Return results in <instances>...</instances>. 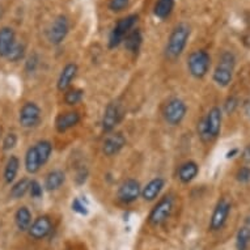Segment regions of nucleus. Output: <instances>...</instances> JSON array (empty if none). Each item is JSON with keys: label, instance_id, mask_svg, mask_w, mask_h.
Masks as SVG:
<instances>
[{"label": "nucleus", "instance_id": "f257e3e1", "mask_svg": "<svg viewBox=\"0 0 250 250\" xmlns=\"http://www.w3.org/2000/svg\"><path fill=\"white\" fill-rule=\"evenodd\" d=\"M223 114L220 107L213 106L209 109L205 118L201 119L198 123V134L205 143L212 142L219 136L220 130H222Z\"/></svg>", "mask_w": 250, "mask_h": 250}, {"label": "nucleus", "instance_id": "f03ea898", "mask_svg": "<svg viewBox=\"0 0 250 250\" xmlns=\"http://www.w3.org/2000/svg\"><path fill=\"white\" fill-rule=\"evenodd\" d=\"M190 26L188 24H178L173 29L172 33L169 36L167 46H165V57L174 61L184 53L185 47L188 45V41L190 38Z\"/></svg>", "mask_w": 250, "mask_h": 250}, {"label": "nucleus", "instance_id": "7ed1b4c3", "mask_svg": "<svg viewBox=\"0 0 250 250\" xmlns=\"http://www.w3.org/2000/svg\"><path fill=\"white\" fill-rule=\"evenodd\" d=\"M234 67H236V57L232 51H224L219 57L216 68L213 71L212 79L217 85L226 88L230 84L233 78Z\"/></svg>", "mask_w": 250, "mask_h": 250}, {"label": "nucleus", "instance_id": "20e7f679", "mask_svg": "<svg viewBox=\"0 0 250 250\" xmlns=\"http://www.w3.org/2000/svg\"><path fill=\"white\" fill-rule=\"evenodd\" d=\"M138 15H128V16L119 19L114 28L111 29L110 34H109V47L114 49L121 43H123V40L131 32L134 26L138 22Z\"/></svg>", "mask_w": 250, "mask_h": 250}, {"label": "nucleus", "instance_id": "39448f33", "mask_svg": "<svg viewBox=\"0 0 250 250\" xmlns=\"http://www.w3.org/2000/svg\"><path fill=\"white\" fill-rule=\"evenodd\" d=\"M211 66V57L206 50H197L189 55L188 59V68L194 78H205Z\"/></svg>", "mask_w": 250, "mask_h": 250}, {"label": "nucleus", "instance_id": "423d86ee", "mask_svg": "<svg viewBox=\"0 0 250 250\" xmlns=\"http://www.w3.org/2000/svg\"><path fill=\"white\" fill-rule=\"evenodd\" d=\"M173 211V198L172 197H164L163 199L157 202V205L152 208L148 222L153 227H159L164 224L170 216Z\"/></svg>", "mask_w": 250, "mask_h": 250}, {"label": "nucleus", "instance_id": "0eeeda50", "mask_svg": "<svg viewBox=\"0 0 250 250\" xmlns=\"http://www.w3.org/2000/svg\"><path fill=\"white\" fill-rule=\"evenodd\" d=\"M68 32H70L68 19L64 15H59L50 25L49 30H47V40L53 45H61L62 42L66 40Z\"/></svg>", "mask_w": 250, "mask_h": 250}, {"label": "nucleus", "instance_id": "6e6552de", "mask_svg": "<svg viewBox=\"0 0 250 250\" xmlns=\"http://www.w3.org/2000/svg\"><path fill=\"white\" fill-rule=\"evenodd\" d=\"M188 111L186 104L180 99H173L170 100L164 109V118L165 121L172 125V126H177L182 122V119L185 118Z\"/></svg>", "mask_w": 250, "mask_h": 250}, {"label": "nucleus", "instance_id": "1a4fd4ad", "mask_svg": "<svg viewBox=\"0 0 250 250\" xmlns=\"http://www.w3.org/2000/svg\"><path fill=\"white\" fill-rule=\"evenodd\" d=\"M125 115V110H123L122 104L110 103L105 109L103 118V130L106 132H111L115 128V126L118 125L123 119Z\"/></svg>", "mask_w": 250, "mask_h": 250}, {"label": "nucleus", "instance_id": "9d476101", "mask_svg": "<svg viewBox=\"0 0 250 250\" xmlns=\"http://www.w3.org/2000/svg\"><path fill=\"white\" fill-rule=\"evenodd\" d=\"M41 121V109L37 104L26 103L20 109L19 122L24 128L36 127Z\"/></svg>", "mask_w": 250, "mask_h": 250}, {"label": "nucleus", "instance_id": "9b49d317", "mask_svg": "<svg viewBox=\"0 0 250 250\" xmlns=\"http://www.w3.org/2000/svg\"><path fill=\"white\" fill-rule=\"evenodd\" d=\"M230 213V203L226 199H222V201L217 202L216 207L213 209L212 216H211V220H209V229L216 232V230H220L223 227L226 226L227 220H228V216Z\"/></svg>", "mask_w": 250, "mask_h": 250}, {"label": "nucleus", "instance_id": "f8f14e48", "mask_svg": "<svg viewBox=\"0 0 250 250\" xmlns=\"http://www.w3.org/2000/svg\"><path fill=\"white\" fill-rule=\"evenodd\" d=\"M142 194V189H140L139 182L136 180H126L118 190V199L122 203H131V202L136 201L138 197Z\"/></svg>", "mask_w": 250, "mask_h": 250}, {"label": "nucleus", "instance_id": "ddd939ff", "mask_svg": "<svg viewBox=\"0 0 250 250\" xmlns=\"http://www.w3.org/2000/svg\"><path fill=\"white\" fill-rule=\"evenodd\" d=\"M53 230V223L50 220L49 216H40L37 217L32 226L28 229L29 236L34 240H42L47 237Z\"/></svg>", "mask_w": 250, "mask_h": 250}, {"label": "nucleus", "instance_id": "4468645a", "mask_svg": "<svg viewBox=\"0 0 250 250\" xmlns=\"http://www.w3.org/2000/svg\"><path fill=\"white\" fill-rule=\"evenodd\" d=\"M125 144H126V138L123 136L122 132H111L104 142L103 152L106 156H114L125 147Z\"/></svg>", "mask_w": 250, "mask_h": 250}, {"label": "nucleus", "instance_id": "2eb2a0df", "mask_svg": "<svg viewBox=\"0 0 250 250\" xmlns=\"http://www.w3.org/2000/svg\"><path fill=\"white\" fill-rule=\"evenodd\" d=\"M15 42H16V34L12 28H9V26L0 28V57H8Z\"/></svg>", "mask_w": 250, "mask_h": 250}, {"label": "nucleus", "instance_id": "dca6fc26", "mask_svg": "<svg viewBox=\"0 0 250 250\" xmlns=\"http://www.w3.org/2000/svg\"><path fill=\"white\" fill-rule=\"evenodd\" d=\"M80 122V114L78 111H67L62 113L55 119V127L59 132H64L76 126Z\"/></svg>", "mask_w": 250, "mask_h": 250}, {"label": "nucleus", "instance_id": "f3484780", "mask_svg": "<svg viewBox=\"0 0 250 250\" xmlns=\"http://www.w3.org/2000/svg\"><path fill=\"white\" fill-rule=\"evenodd\" d=\"M78 74V66L75 63H68L63 70H62L59 79H58V89L64 92L70 88L71 83Z\"/></svg>", "mask_w": 250, "mask_h": 250}, {"label": "nucleus", "instance_id": "a211bd4d", "mask_svg": "<svg viewBox=\"0 0 250 250\" xmlns=\"http://www.w3.org/2000/svg\"><path fill=\"white\" fill-rule=\"evenodd\" d=\"M163 188H164V180L163 178H153L144 186V189L142 190V197L148 202L153 201L159 197Z\"/></svg>", "mask_w": 250, "mask_h": 250}, {"label": "nucleus", "instance_id": "6ab92c4d", "mask_svg": "<svg viewBox=\"0 0 250 250\" xmlns=\"http://www.w3.org/2000/svg\"><path fill=\"white\" fill-rule=\"evenodd\" d=\"M199 173V167L194 161H188L181 165L178 169V178L182 184H189L198 176Z\"/></svg>", "mask_w": 250, "mask_h": 250}, {"label": "nucleus", "instance_id": "aec40b11", "mask_svg": "<svg viewBox=\"0 0 250 250\" xmlns=\"http://www.w3.org/2000/svg\"><path fill=\"white\" fill-rule=\"evenodd\" d=\"M123 43L130 53H138L142 47V43H143V34L140 32V29H132L131 32L125 37Z\"/></svg>", "mask_w": 250, "mask_h": 250}, {"label": "nucleus", "instance_id": "412c9836", "mask_svg": "<svg viewBox=\"0 0 250 250\" xmlns=\"http://www.w3.org/2000/svg\"><path fill=\"white\" fill-rule=\"evenodd\" d=\"M176 0H156L153 7V15L160 20H165L172 15Z\"/></svg>", "mask_w": 250, "mask_h": 250}, {"label": "nucleus", "instance_id": "4be33fe9", "mask_svg": "<svg viewBox=\"0 0 250 250\" xmlns=\"http://www.w3.org/2000/svg\"><path fill=\"white\" fill-rule=\"evenodd\" d=\"M15 222H16L17 228L21 230V232H25L28 230L32 226V213L28 209V207H20L17 209L16 213H15Z\"/></svg>", "mask_w": 250, "mask_h": 250}, {"label": "nucleus", "instance_id": "5701e85b", "mask_svg": "<svg viewBox=\"0 0 250 250\" xmlns=\"http://www.w3.org/2000/svg\"><path fill=\"white\" fill-rule=\"evenodd\" d=\"M42 164L41 161H40V157H38L37 149L36 147H30L26 151V155H25V168L28 170L29 173H37L40 169H41Z\"/></svg>", "mask_w": 250, "mask_h": 250}, {"label": "nucleus", "instance_id": "b1692460", "mask_svg": "<svg viewBox=\"0 0 250 250\" xmlns=\"http://www.w3.org/2000/svg\"><path fill=\"white\" fill-rule=\"evenodd\" d=\"M64 180H66V176H64V173L62 172V170H53V172H50L46 176L45 180L46 190H49V191L58 190L63 185Z\"/></svg>", "mask_w": 250, "mask_h": 250}, {"label": "nucleus", "instance_id": "393cba45", "mask_svg": "<svg viewBox=\"0 0 250 250\" xmlns=\"http://www.w3.org/2000/svg\"><path fill=\"white\" fill-rule=\"evenodd\" d=\"M19 167H20V161L16 156H11L7 161L4 168V181L5 184H12L19 172Z\"/></svg>", "mask_w": 250, "mask_h": 250}, {"label": "nucleus", "instance_id": "a878e982", "mask_svg": "<svg viewBox=\"0 0 250 250\" xmlns=\"http://www.w3.org/2000/svg\"><path fill=\"white\" fill-rule=\"evenodd\" d=\"M250 245V227L240 228L236 236V249L248 250Z\"/></svg>", "mask_w": 250, "mask_h": 250}, {"label": "nucleus", "instance_id": "bb28decb", "mask_svg": "<svg viewBox=\"0 0 250 250\" xmlns=\"http://www.w3.org/2000/svg\"><path fill=\"white\" fill-rule=\"evenodd\" d=\"M36 149H37L38 157H40V161H41L42 165H45L50 159V155L53 152V146L47 140H42V142H38L36 146Z\"/></svg>", "mask_w": 250, "mask_h": 250}, {"label": "nucleus", "instance_id": "cd10ccee", "mask_svg": "<svg viewBox=\"0 0 250 250\" xmlns=\"http://www.w3.org/2000/svg\"><path fill=\"white\" fill-rule=\"evenodd\" d=\"M29 188H30V181L28 178H22L12 186L11 197L15 198V199H20V198L24 197L25 194L29 193Z\"/></svg>", "mask_w": 250, "mask_h": 250}, {"label": "nucleus", "instance_id": "c85d7f7f", "mask_svg": "<svg viewBox=\"0 0 250 250\" xmlns=\"http://www.w3.org/2000/svg\"><path fill=\"white\" fill-rule=\"evenodd\" d=\"M24 57H25V45L24 43H21V42L16 41L12 49H11V51H9L7 59H8L9 62H13V63H15V62L21 61Z\"/></svg>", "mask_w": 250, "mask_h": 250}, {"label": "nucleus", "instance_id": "c756f323", "mask_svg": "<svg viewBox=\"0 0 250 250\" xmlns=\"http://www.w3.org/2000/svg\"><path fill=\"white\" fill-rule=\"evenodd\" d=\"M84 92L82 89H70L64 95V101L67 105H78L83 100Z\"/></svg>", "mask_w": 250, "mask_h": 250}, {"label": "nucleus", "instance_id": "7c9ffc66", "mask_svg": "<svg viewBox=\"0 0 250 250\" xmlns=\"http://www.w3.org/2000/svg\"><path fill=\"white\" fill-rule=\"evenodd\" d=\"M128 4H130V0H110L107 7H109L111 12L119 13L127 8Z\"/></svg>", "mask_w": 250, "mask_h": 250}, {"label": "nucleus", "instance_id": "2f4dec72", "mask_svg": "<svg viewBox=\"0 0 250 250\" xmlns=\"http://www.w3.org/2000/svg\"><path fill=\"white\" fill-rule=\"evenodd\" d=\"M16 144H17L16 134L9 132V134L5 135L4 140H3V149H4V151H11L12 148L16 147Z\"/></svg>", "mask_w": 250, "mask_h": 250}, {"label": "nucleus", "instance_id": "473e14b6", "mask_svg": "<svg viewBox=\"0 0 250 250\" xmlns=\"http://www.w3.org/2000/svg\"><path fill=\"white\" fill-rule=\"evenodd\" d=\"M236 180L241 184H248L250 182V167H242L236 173Z\"/></svg>", "mask_w": 250, "mask_h": 250}, {"label": "nucleus", "instance_id": "72a5a7b5", "mask_svg": "<svg viewBox=\"0 0 250 250\" xmlns=\"http://www.w3.org/2000/svg\"><path fill=\"white\" fill-rule=\"evenodd\" d=\"M29 194L32 198H41L43 194V189H42L41 184L38 181H30V188H29Z\"/></svg>", "mask_w": 250, "mask_h": 250}, {"label": "nucleus", "instance_id": "f704fd0d", "mask_svg": "<svg viewBox=\"0 0 250 250\" xmlns=\"http://www.w3.org/2000/svg\"><path fill=\"white\" fill-rule=\"evenodd\" d=\"M72 209H74L75 212L80 213V215H86L88 213V209H86L85 205L83 203L80 199H74V202H72Z\"/></svg>", "mask_w": 250, "mask_h": 250}, {"label": "nucleus", "instance_id": "c9c22d12", "mask_svg": "<svg viewBox=\"0 0 250 250\" xmlns=\"http://www.w3.org/2000/svg\"><path fill=\"white\" fill-rule=\"evenodd\" d=\"M38 57L36 55V54H33V55H30L28 59V62H26V70L29 71V72H33V71H36V68H37L38 66Z\"/></svg>", "mask_w": 250, "mask_h": 250}, {"label": "nucleus", "instance_id": "e433bc0d", "mask_svg": "<svg viewBox=\"0 0 250 250\" xmlns=\"http://www.w3.org/2000/svg\"><path fill=\"white\" fill-rule=\"evenodd\" d=\"M86 176H88V170L83 167V168L79 169L78 173H76V182H78L79 185L84 184L86 180Z\"/></svg>", "mask_w": 250, "mask_h": 250}, {"label": "nucleus", "instance_id": "4c0bfd02", "mask_svg": "<svg viewBox=\"0 0 250 250\" xmlns=\"http://www.w3.org/2000/svg\"><path fill=\"white\" fill-rule=\"evenodd\" d=\"M236 107H237V101H236V99H233V97L228 99V101H227L226 104L227 111H228V113H233Z\"/></svg>", "mask_w": 250, "mask_h": 250}, {"label": "nucleus", "instance_id": "58836bf2", "mask_svg": "<svg viewBox=\"0 0 250 250\" xmlns=\"http://www.w3.org/2000/svg\"><path fill=\"white\" fill-rule=\"evenodd\" d=\"M242 159L245 161L246 164L250 165V144L249 146H246L245 149L242 151Z\"/></svg>", "mask_w": 250, "mask_h": 250}, {"label": "nucleus", "instance_id": "ea45409f", "mask_svg": "<svg viewBox=\"0 0 250 250\" xmlns=\"http://www.w3.org/2000/svg\"><path fill=\"white\" fill-rule=\"evenodd\" d=\"M237 152H238L237 148H234V149H232V151H229V152H228V153H227V159H230V157H234L233 155H236Z\"/></svg>", "mask_w": 250, "mask_h": 250}, {"label": "nucleus", "instance_id": "a19ab883", "mask_svg": "<svg viewBox=\"0 0 250 250\" xmlns=\"http://www.w3.org/2000/svg\"><path fill=\"white\" fill-rule=\"evenodd\" d=\"M246 224H248V226L250 227V216L248 217V219H246Z\"/></svg>", "mask_w": 250, "mask_h": 250}, {"label": "nucleus", "instance_id": "79ce46f5", "mask_svg": "<svg viewBox=\"0 0 250 250\" xmlns=\"http://www.w3.org/2000/svg\"><path fill=\"white\" fill-rule=\"evenodd\" d=\"M1 15H3V7L0 4V17H1Z\"/></svg>", "mask_w": 250, "mask_h": 250}]
</instances>
